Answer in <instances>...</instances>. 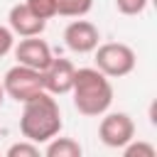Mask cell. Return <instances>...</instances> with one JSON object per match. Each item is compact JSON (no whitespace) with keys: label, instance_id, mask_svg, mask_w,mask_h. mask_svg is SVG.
Listing matches in <instances>:
<instances>
[{"label":"cell","instance_id":"obj_4","mask_svg":"<svg viewBox=\"0 0 157 157\" xmlns=\"http://www.w3.org/2000/svg\"><path fill=\"white\" fill-rule=\"evenodd\" d=\"M0 83H2L5 96H10V98L17 101V103H25V101H29L32 96H37V93L44 91L42 71L29 69V66H22V64H15L12 69H7V74L2 76Z\"/></svg>","mask_w":157,"mask_h":157},{"label":"cell","instance_id":"obj_6","mask_svg":"<svg viewBox=\"0 0 157 157\" xmlns=\"http://www.w3.org/2000/svg\"><path fill=\"white\" fill-rule=\"evenodd\" d=\"M98 39H101V32L88 20H74L64 29V44L74 54H91L98 47Z\"/></svg>","mask_w":157,"mask_h":157},{"label":"cell","instance_id":"obj_3","mask_svg":"<svg viewBox=\"0 0 157 157\" xmlns=\"http://www.w3.org/2000/svg\"><path fill=\"white\" fill-rule=\"evenodd\" d=\"M93 52H96V69L108 78L128 76L137 64L132 47L123 42H105V44H98Z\"/></svg>","mask_w":157,"mask_h":157},{"label":"cell","instance_id":"obj_13","mask_svg":"<svg viewBox=\"0 0 157 157\" xmlns=\"http://www.w3.org/2000/svg\"><path fill=\"white\" fill-rule=\"evenodd\" d=\"M120 150L125 152V157H155V155H157L155 145L142 142V140H137V142H135V137H132L125 147H120Z\"/></svg>","mask_w":157,"mask_h":157},{"label":"cell","instance_id":"obj_11","mask_svg":"<svg viewBox=\"0 0 157 157\" xmlns=\"http://www.w3.org/2000/svg\"><path fill=\"white\" fill-rule=\"evenodd\" d=\"M56 5V15L64 17H83L86 12H91L93 0H54Z\"/></svg>","mask_w":157,"mask_h":157},{"label":"cell","instance_id":"obj_16","mask_svg":"<svg viewBox=\"0 0 157 157\" xmlns=\"http://www.w3.org/2000/svg\"><path fill=\"white\" fill-rule=\"evenodd\" d=\"M12 47H15V34H12V29L0 25V56H5L7 52H12Z\"/></svg>","mask_w":157,"mask_h":157},{"label":"cell","instance_id":"obj_15","mask_svg":"<svg viewBox=\"0 0 157 157\" xmlns=\"http://www.w3.org/2000/svg\"><path fill=\"white\" fill-rule=\"evenodd\" d=\"M147 2L150 0H115V7L123 15H140V12H145Z\"/></svg>","mask_w":157,"mask_h":157},{"label":"cell","instance_id":"obj_14","mask_svg":"<svg viewBox=\"0 0 157 157\" xmlns=\"http://www.w3.org/2000/svg\"><path fill=\"white\" fill-rule=\"evenodd\" d=\"M7 157H39V145L32 140H22L7 147Z\"/></svg>","mask_w":157,"mask_h":157},{"label":"cell","instance_id":"obj_10","mask_svg":"<svg viewBox=\"0 0 157 157\" xmlns=\"http://www.w3.org/2000/svg\"><path fill=\"white\" fill-rule=\"evenodd\" d=\"M81 145L74 140V137H52L47 140V150L44 155L47 157H81Z\"/></svg>","mask_w":157,"mask_h":157},{"label":"cell","instance_id":"obj_9","mask_svg":"<svg viewBox=\"0 0 157 157\" xmlns=\"http://www.w3.org/2000/svg\"><path fill=\"white\" fill-rule=\"evenodd\" d=\"M7 22H10V29L12 34H20V37H34V34H42L47 22L39 20L25 2H17L10 7L7 12Z\"/></svg>","mask_w":157,"mask_h":157},{"label":"cell","instance_id":"obj_12","mask_svg":"<svg viewBox=\"0 0 157 157\" xmlns=\"http://www.w3.org/2000/svg\"><path fill=\"white\" fill-rule=\"evenodd\" d=\"M25 5L39 17V20H52V17H56V5H54V0H25Z\"/></svg>","mask_w":157,"mask_h":157},{"label":"cell","instance_id":"obj_5","mask_svg":"<svg viewBox=\"0 0 157 157\" xmlns=\"http://www.w3.org/2000/svg\"><path fill=\"white\" fill-rule=\"evenodd\" d=\"M98 137L105 147L120 150L135 137V123L128 113H108L98 125Z\"/></svg>","mask_w":157,"mask_h":157},{"label":"cell","instance_id":"obj_7","mask_svg":"<svg viewBox=\"0 0 157 157\" xmlns=\"http://www.w3.org/2000/svg\"><path fill=\"white\" fill-rule=\"evenodd\" d=\"M12 49H15L17 64L29 66V69H37V71H44V69L49 66V61L54 59L49 44H47L44 39H39V34H34V37H22L20 44L12 47Z\"/></svg>","mask_w":157,"mask_h":157},{"label":"cell","instance_id":"obj_8","mask_svg":"<svg viewBox=\"0 0 157 157\" xmlns=\"http://www.w3.org/2000/svg\"><path fill=\"white\" fill-rule=\"evenodd\" d=\"M74 74H76V66L69 61V59H52L49 66L42 71V81H44V91L52 93V96H64V93H71V86H74Z\"/></svg>","mask_w":157,"mask_h":157},{"label":"cell","instance_id":"obj_2","mask_svg":"<svg viewBox=\"0 0 157 157\" xmlns=\"http://www.w3.org/2000/svg\"><path fill=\"white\" fill-rule=\"evenodd\" d=\"M71 93H74L76 110L83 113V115H88V118L103 115L110 108V103H113V83L96 66L76 69Z\"/></svg>","mask_w":157,"mask_h":157},{"label":"cell","instance_id":"obj_1","mask_svg":"<svg viewBox=\"0 0 157 157\" xmlns=\"http://www.w3.org/2000/svg\"><path fill=\"white\" fill-rule=\"evenodd\" d=\"M22 115H20V132L25 140L32 142H47L61 130V110L59 103L52 93L42 91L32 96L29 101L22 103Z\"/></svg>","mask_w":157,"mask_h":157},{"label":"cell","instance_id":"obj_17","mask_svg":"<svg viewBox=\"0 0 157 157\" xmlns=\"http://www.w3.org/2000/svg\"><path fill=\"white\" fill-rule=\"evenodd\" d=\"M2 101H5V91H2V83H0V105H2Z\"/></svg>","mask_w":157,"mask_h":157}]
</instances>
